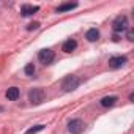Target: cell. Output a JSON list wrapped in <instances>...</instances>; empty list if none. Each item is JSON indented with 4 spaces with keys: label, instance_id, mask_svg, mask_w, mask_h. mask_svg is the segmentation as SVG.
<instances>
[{
    "label": "cell",
    "instance_id": "16",
    "mask_svg": "<svg viewBox=\"0 0 134 134\" xmlns=\"http://www.w3.org/2000/svg\"><path fill=\"white\" fill-rule=\"evenodd\" d=\"M126 38H128L129 41H132V40H134V30H132V29H129V30H128V33H126Z\"/></svg>",
    "mask_w": 134,
    "mask_h": 134
},
{
    "label": "cell",
    "instance_id": "10",
    "mask_svg": "<svg viewBox=\"0 0 134 134\" xmlns=\"http://www.w3.org/2000/svg\"><path fill=\"white\" fill-rule=\"evenodd\" d=\"M117 96H104L103 99H101V106L103 107H110V106H114L115 103H117Z\"/></svg>",
    "mask_w": 134,
    "mask_h": 134
},
{
    "label": "cell",
    "instance_id": "8",
    "mask_svg": "<svg viewBox=\"0 0 134 134\" xmlns=\"http://www.w3.org/2000/svg\"><path fill=\"white\" fill-rule=\"evenodd\" d=\"M77 47V43H76V40H66L65 43H63V46H62V49H63V52H66V54H70V52H73L74 49Z\"/></svg>",
    "mask_w": 134,
    "mask_h": 134
},
{
    "label": "cell",
    "instance_id": "11",
    "mask_svg": "<svg viewBox=\"0 0 134 134\" xmlns=\"http://www.w3.org/2000/svg\"><path fill=\"white\" fill-rule=\"evenodd\" d=\"M85 38H87L88 41H92V43H93V41H96V40L99 38V32H98L96 29H90V30L85 33Z\"/></svg>",
    "mask_w": 134,
    "mask_h": 134
},
{
    "label": "cell",
    "instance_id": "1",
    "mask_svg": "<svg viewBox=\"0 0 134 134\" xmlns=\"http://www.w3.org/2000/svg\"><path fill=\"white\" fill-rule=\"evenodd\" d=\"M44 98H46V93H44L43 88H33V90L29 92V101H30L33 106L41 104V103L44 101Z\"/></svg>",
    "mask_w": 134,
    "mask_h": 134
},
{
    "label": "cell",
    "instance_id": "2",
    "mask_svg": "<svg viewBox=\"0 0 134 134\" xmlns=\"http://www.w3.org/2000/svg\"><path fill=\"white\" fill-rule=\"evenodd\" d=\"M79 84H81L79 77H76V76H66V77L63 79L62 87H63L65 92H73V90H76V88L79 87Z\"/></svg>",
    "mask_w": 134,
    "mask_h": 134
},
{
    "label": "cell",
    "instance_id": "17",
    "mask_svg": "<svg viewBox=\"0 0 134 134\" xmlns=\"http://www.w3.org/2000/svg\"><path fill=\"white\" fill-rule=\"evenodd\" d=\"M2 110H3V107H2V106H0V112H2Z\"/></svg>",
    "mask_w": 134,
    "mask_h": 134
},
{
    "label": "cell",
    "instance_id": "5",
    "mask_svg": "<svg viewBox=\"0 0 134 134\" xmlns=\"http://www.w3.org/2000/svg\"><path fill=\"white\" fill-rule=\"evenodd\" d=\"M112 29L114 32H123L128 29V19L126 16H118L114 22H112Z\"/></svg>",
    "mask_w": 134,
    "mask_h": 134
},
{
    "label": "cell",
    "instance_id": "13",
    "mask_svg": "<svg viewBox=\"0 0 134 134\" xmlns=\"http://www.w3.org/2000/svg\"><path fill=\"white\" fill-rule=\"evenodd\" d=\"M43 129H44V125H36V126L30 128L25 134H36V132H40V131H43Z\"/></svg>",
    "mask_w": 134,
    "mask_h": 134
},
{
    "label": "cell",
    "instance_id": "12",
    "mask_svg": "<svg viewBox=\"0 0 134 134\" xmlns=\"http://www.w3.org/2000/svg\"><path fill=\"white\" fill-rule=\"evenodd\" d=\"M76 7H77V3H76V2H73V3H63V5H60L55 11H57V13H63V11H70V10L76 8Z\"/></svg>",
    "mask_w": 134,
    "mask_h": 134
},
{
    "label": "cell",
    "instance_id": "9",
    "mask_svg": "<svg viewBox=\"0 0 134 134\" xmlns=\"http://www.w3.org/2000/svg\"><path fill=\"white\" fill-rule=\"evenodd\" d=\"M19 95H21V92H19L18 87H11V88H8V92H7V98H8L10 101H16V99L19 98Z\"/></svg>",
    "mask_w": 134,
    "mask_h": 134
},
{
    "label": "cell",
    "instance_id": "7",
    "mask_svg": "<svg viewBox=\"0 0 134 134\" xmlns=\"http://www.w3.org/2000/svg\"><path fill=\"white\" fill-rule=\"evenodd\" d=\"M36 11H40V7H36V5H22L21 7V14L25 16V18L35 14Z\"/></svg>",
    "mask_w": 134,
    "mask_h": 134
},
{
    "label": "cell",
    "instance_id": "15",
    "mask_svg": "<svg viewBox=\"0 0 134 134\" xmlns=\"http://www.w3.org/2000/svg\"><path fill=\"white\" fill-rule=\"evenodd\" d=\"M38 27H40V22H32L27 25V30H36Z\"/></svg>",
    "mask_w": 134,
    "mask_h": 134
},
{
    "label": "cell",
    "instance_id": "3",
    "mask_svg": "<svg viewBox=\"0 0 134 134\" xmlns=\"http://www.w3.org/2000/svg\"><path fill=\"white\" fill-rule=\"evenodd\" d=\"M54 58H55V54H54V51H51V49H41V51L38 52V60H40L43 65H51V63L54 62Z\"/></svg>",
    "mask_w": 134,
    "mask_h": 134
},
{
    "label": "cell",
    "instance_id": "14",
    "mask_svg": "<svg viewBox=\"0 0 134 134\" xmlns=\"http://www.w3.org/2000/svg\"><path fill=\"white\" fill-rule=\"evenodd\" d=\"M24 71H25L27 76H33V73H35V65H33V63H29V65L25 66Z\"/></svg>",
    "mask_w": 134,
    "mask_h": 134
},
{
    "label": "cell",
    "instance_id": "4",
    "mask_svg": "<svg viewBox=\"0 0 134 134\" xmlns=\"http://www.w3.org/2000/svg\"><path fill=\"white\" fill-rule=\"evenodd\" d=\"M84 129H85V123L79 118H74L68 123V131L71 134H81V132H84Z\"/></svg>",
    "mask_w": 134,
    "mask_h": 134
},
{
    "label": "cell",
    "instance_id": "6",
    "mask_svg": "<svg viewBox=\"0 0 134 134\" xmlns=\"http://www.w3.org/2000/svg\"><path fill=\"white\" fill-rule=\"evenodd\" d=\"M128 62V58L125 55H118V57H112L109 58V68L112 70H117V68H121V66Z\"/></svg>",
    "mask_w": 134,
    "mask_h": 134
}]
</instances>
